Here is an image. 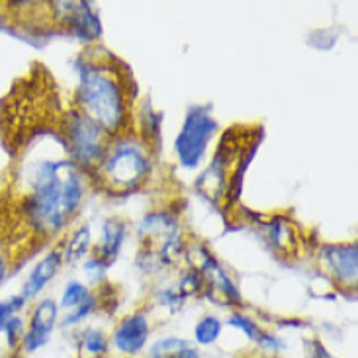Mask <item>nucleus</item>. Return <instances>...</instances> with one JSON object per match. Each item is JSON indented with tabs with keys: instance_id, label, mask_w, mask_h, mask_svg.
Returning <instances> with one entry per match:
<instances>
[{
	"instance_id": "obj_24",
	"label": "nucleus",
	"mask_w": 358,
	"mask_h": 358,
	"mask_svg": "<svg viewBox=\"0 0 358 358\" xmlns=\"http://www.w3.org/2000/svg\"><path fill=\"white\" fill-rule=\"evenodd\" d=\"M256 344L260 347V349L267 350V352H276V350H281L285 349V343L281 339L276 338V336L270 334V333H265L262 331L260 336L256 341Z\"/></svg>"
},
{
	"instance_id": "obj_4",
	"label": "nucleus",
	"mask_w": 358,
	"mask_h": 358,
	"mask_svg": "<svg viewBox=\"0 0 358 358\" xmlns=\"http://www.w3.org/2000/svg\"><path fill=\"white\" fill-rule=\"evenodd\" d=\"M153 171V146L138 135L124 134L108 143L95 167L103 188L113 193H130L148 180Z\"/></svg>"
},
{
	"instance_id": "obj_23",
	"label": "nucleus",
	"mask_w": 358,
	"mask_h": 358,
	"mask_svg": "<svg viewBox=\"0 0 358 358\" xmlns=\"http://www.w3.org/2000/svg\"><path fill=\"white\" fill-rule=\"evenodd\" d=\"M83 268H84L87 280H89L92 285H100V283H103V280H105L108 265L103 264L99 259L90 257L89 260H85Z\"/></svg>"
},
{
	"instance_id": "obj_20",
	"label": "nucleus",
	"mask_w": 358,
	"mask_h": 358,
	"mask_svg": "<svg viewBox=\"0 0 358 358\" xmlns=\"http://www.w3.org/2000/svg\"><path fill=\"white\" fill-rule=\"evenodd\" d=\"M178 291L182 292V296L185 297H192V296H198L199 292L204 291V278L203 275L196 270L189 268L188 272L182 276V280L178 281Z\"/></svg>"
},
{
	"instance_id": "obj_5",
	"label": "nucleus",
	"mask_w": 358,
	"mask_h": 358,
	"mask_svg": "<svg viewBox=\"0 0 358 358\" xmlns=\"http://www.w3.org/2000/svg\"><path fill=\"white\" fill-rule=\"evenodd\" d=\"M63 132L68 151L74 156V164L95 171L110 143L108 134L80 111L68 113L63 121Z\"/></svg>"
},
{
	"instance_id": "obj_16",
	"label": "nucleus",
	"mask_w": 358,
	"mask_h": 358,
	"mask_svg": "<svg viewBox=\"0 0 358 358\" xmlns=\"http://www.w3.org/2000/svg\"><path fill=\"white\" fill-rule=\"evenodd\" d=\"M92 296L94 294H92L89 286L80 283V281H69L66 287H64L62 299H59L58 308L71 312L74 308H79L80 306H84Z\"/></svg>"
},
{
	"instance_id": "obj_8",
	"label": "nucleus",
	"mask_w": 358,
	"mask_h": 358,
	"mask_svg": "<svg viewBox=\"0 0 358 358\" xmlns=\"http://www.w3.org/2000/svg\"><path fill=\"white\" fill-rule=\"evenodd\" d=\"M58 320V303L50 299V297H45L42 299L34 310L31 313V320L28 324V329H26L24 338H23V349L31 354V352L39 350L41 347L45 345L50 339L53 333V328H55Z\"/></svg>"
},
{
	"instance_id": "obj_28",
	"label": "nucleus",
	"mask_w": 358,
	"mask_h": 358,
	"mask_svg": "<svg viewBox=\"0 0 358 358\" xmlns=\"http://www.w3.org/2000/svg\"><path fill=\"white\" fill-rule=\"evenodd\" d=\"M241 358H260V357H249V355H248V357H241Z\"/></svg>"
},
{
	"instance_id": "obj_3",
	"label": "nucleus",
	"mask_w": 358,
	"mask_h": 358,
	"mask_svg": "<svg viewBox=\"0 0 358 358\" xmlns=\"http://www.w3.org/2000/svg\"><path fill=\"white\" fill-rule=\"evenodd\" d=\"M257 130L260 126L257 129L235 126L225 130L214 159L199 176L196 188L217 208H230L240 198L244 171L260 143Z\"/></svg>"
},
{
	"instance_id": "obj_2",
	"label": "nucleus",
	"mask_w": 358,
	"mask_h": 358,
	"mask_svg": "<svg viewBox=\"0 0 358 358\" xmlns=\"http://www.w3.org/2000/svg\"><path fill=\"white\" fill-rule=\"evenodd\" d=\"M83 194V178L74 162L43 161L36 167L26 194V219L39 236H52L73 220Z\"/></svg>"
},
{
	"instance_id": "obj_21",
	"label": "nucleus",
	"mask_w": 358,
	"mask_h": 358,
	"mask_svg": "<svg viewBox=\"0 0 358 358\" xmlns=\"http://www.w3.org/2000/svg\"><path fill=\"white\" fill-rule=\"evenodd\" d=\"M227 323H229L230 327H235L240 331H243V334L246 336L248 339L254 341V343H256L260 333H262V329H260V327L254 322V320H251L249 317H244L243 313H238V312L231 313L230 318L227 320Z\"/></svg>"
},
{
	"instance_id": "obj_19",
	"label": "nucleus",
	"mask_w": 358,
	"mask_h": 358,
	"mask_svg": "<svg viewBox=\"0 0 358 358\" xmlns=\"http://www.w3.org/2000/svg\"><path fill=\"white\" fill-rule=\"evenodd\" d=\"M24 297L21 294H16V296H10L7 299H3L0 302V333H2L5 324H7L10 320L13 317L18 315V313L23 310L24 306H26Z\"/></svg>"
},
{
	"instance_id": "obj_14",
	"label": "nucleus",
	"mask_w": 358,
	"mask_h": 358,
	"mask_svg": "<svg viewBox=\"0 0 358 358\" xmlns=\"http://www.w3.org/2000/svg\"><path fill=\"white\" fill-rule=\"evenodd\" d=\"M79 350L85 358H103L110 350V341L99 329H87L79 338Z\"/></svg>"
},
{
	"instance_id": "obj_27",
	"label": "nucleus",
	"mask_w": 358,
	"mask_h": 358,
	"mask_svg": "<svg viewBox=\"0 0 358 358\" xmlns=\"http://www.w3.org/2000/svg\"><path fill=\"white\" fill-rule=\"evenodd\" d=\"M7 273H8L7 262H5V257L2 256V252H0V286L3 285L5 278H7Z\"/></svg>"
},
{
	"instance_id": "obj_13",
	"label": "nucleus",
	"mask_w": 358,
	"mask_h": 358,
	"mask_svg": "<svg viewBox=\"0 0 358 358\" xmlns=\"http://www.w3.org/2000/svg\"><path fill=\"white\" fill-rule=\"evenodd\" d=\"M265 227H267L268 241L276 251H280L283 256L297 252L296 227L291 224V220H287L286 217H273L267 220Z\"/></svg>"
},
{
	"instance_id": "obj_9",
	"label": "nucleus",
	"mask_w": 358,
	"mask_h": 358,
	"mask_svg": "<svg viewBox=\"0 0 358 358\" xmlns=\"http://www.w3.org/2000/svg\"><path fill=\"white\" fill-rule=\"evenodd\" d=\"M150 338V323L145 313L135 312L122 318L113 333V344L121 354L134 357L145 349Z\"/></svg>"
},
{
	"instance_id": "obj_1",
	"label": "nucleus",
	"mask_w": 358,
	"mask_h": 358,
	"mask_svg": "<svg viewBox=\"0 0 358 358\" xmlns=\"http://www.w3.org/2000/svg\"><path fill=\"white\" fill-rule=\"evenodd\" d=\"M78 68V111L108 135L129 134L134 89L127 68L105 48L100 55L94 53L89 58H80Z\"/></svg>"
},
{
	"instance_id": "obj_6",
	"label": "nucleus",
	"mask_w": 358,
	"mask_h": 358,
	"mask_svg": "<svg viewBox=\"0 0 358 358\" xmlns=\"http://www.w3.org/2000/svg\"><path fill=\"white\" fill-rule=\"evenodd\" d=\"M217 130L219 122L210 115L209 108L194 106L188 111L173 145L177 158L185 169H196Z\"/></svg>"
},
{
	"instance_id": "obj_11",
	"label": "nucleus",
	"mask_w": 358,
	"mask_h": 358,
	"mask_svg": "<svg viewBox=\"0 0 358 358\" xmlns=\"http://www.w3.org/2000/svg\"><path fill=\"white\" fill-rule=\"evenodd\" d=\"M63 264V251L62 249H53L43 257L39 264L32 268V272L29 273L28 280L23 286V291H21V296L24 297V301H32L36 299L37 296L41 294L50 281L55 278V275L58 273L59 267Z\"/></svg>"
},
{
	"instance_id": "obj_10",
	"label": "nucleus",
	"mask_w": 358,
	"mask_h": 358,
	"mask_svg": "<svg viewBox=\"0 0 358 358\" xmlns=\"http://www.w3.org/2000/svg\"><path fill=\"white\" fill-rule=\"evenodd\" d=\"M63 8V21L83 41H94L101 36L100 20L85 2H59Z\"/></svg>"
},
{
	"instance_id": "obj_7",
	"label": "nucleus",
	"mask_w": 358,
	"mask_h": 358,
	"mask_svg": "<svg viewBox=\"0 0 358 358\" xmlns=\"http://www.w3.org/2000/svg\"><path fill=\"white\" fill-rule=\"evenodd\" d=\"M318 260L320 267L339 289L355 292L358 281V246L355 241L323 244Z\"/></svg>"
},
{
	"instance_id": "obj_18",
	"label": "nucleus",
	"mask_w": 358,
	"mask_h": 358,
	"mask_svg": "<svg viewBox=\"0 0 358 358\" xmlns=\"http://www.w3.org/2000/svg\"><path fill=\"white\" fill-rule=\"evenodd\" d=\"M192 345V343L187 339L180 338H164L156 341V343L150 347L148 357L150 358H173L178 352L187 349Z\"/></svg>"
},
{
	"instance_id": "obj_22",
	"label": "nucleus",
	"mask_w": 358,
	"mask_h": 358,
	"mask_svg": "<svg viewBox=\"0 0 358 358\" xmlns=\"http://www.w3.org/2000/svg\"><path fill=\"white\" fill-rule=\"evenodd\" d=\"M2 333L5 334V341H7V345L10 347V349H18L21 343H23V338L26 333L24 322L18 315H16L10 320L7 324H5Z\"/></svg>"
},
{
	"instance_id": "obj_15",
	"label": "nucleus",
	"mask_w": 358,
	"mask_h": 358,
	"mask_svg": "<svg viewBox=\"0 0 358 358\" xmlns=\"http://www.w3.org/2000/svg\"><path fill=\"white\" fill-rule=\"evenodd\" d=\"M92 243V233L89 227H80V229L73 233V236L69 238L66 243V248L63 251V260L68 264H74L78 260L83 259L87 251L90 249Z\"/></svg>"
},
{
	"instance_id": "obj_12",
	"label": "nucleus",
	"mask_w": 358,
	"mask_h": 358,
	"mask_svg": "<svg viewBox=\"0 0 358 358\" xmlns=\"http://www.w3.org/2000/svg\"><path fill=\"white\" fill-rule=\"evenodd\" d=\"M127 235V224L119 217H111L106 219L105 224L101 227V238L100 243L96 244L94 249L95 259L101 260L103 264H106L108 267L115 262L121 251L124 240Z\"/></svg>"
},
{
	"instance_id": "obj_26",
	"label": "nucleus",
	"mask_w": 358,
	"mask_h": 358,
	"mask_svg": "<svg viewBox=\"0 0 358 358\" xmlns=\"http://www.w3.org/2000/svg\"><path fill=\"white\" fill-rule=\"evenodd\" d=\"M173 358H201V357L198 354V350L194 349V347L189 345V347H187V349L178 352V354Z\"/></svg>"
},
{
	"instance_id": "obj_25",
	"label": "nucleus",
	"mask_w": 358,
	"mask_h": 358,
	"mask_svg": "<svg viewBox=\"0 0 358 358\" xmlns=\"http://www.w3.org/2000/svg\"><path fill=\"white\" fill-rule=\"evenodd\" d=\"M310 358H334L318 339L310 341Z\"/></svg>"
},
{
	"instance_id": "obj_17",
	"label": "nucleus",
	"mask_w": 358,
	"mask_h": 358,
	"mask_svg": "<svg viewBox=\"0 0 358 358\" xmlns=\"http://www.w3.org/2000/svg\"><path fill=\"white\" fill-rule=\"evenodd\" d=\"M222 334V322L214 315H206L194 327V339L199 345L214 344Z\"/></svg>"
}]
</instances>
